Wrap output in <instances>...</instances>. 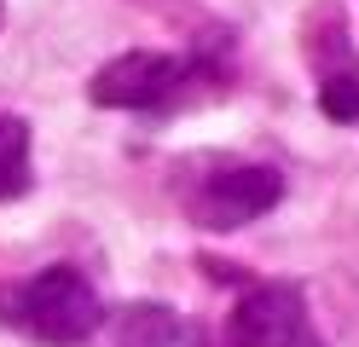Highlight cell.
<instances>
[{
  "label": "cell",
  "mask_w": 359,
  "mask_h": 347,
  "mask_svg": "<svg viewBox=\"0 0 359 347\" xmlns=\"http://www.w3.org/2000/svg\"><path fill=\"white\" fill-rule=\"evenodd\" d=\"M0 318L12 330H24L29 341L47 347H81L99 336L104 324V301L76 266H47L24 278L18 290H0Z\"/></svg>",
  "instance_id": "obj_1"
},
{
  "label": "cell",
  "mask_w": 359,
  "mask_h": 347,
  "mask_svg": "<svg viewBox=\"0 0 359 347\" xmlns=\"http://www.w3.org/2000/svg\"><path fill=\"white\" fill-rule=\"evenodd\" d=\"M232 347H319L296 284H250L226 318Z\"/></svg>",
  "instance_id": "obj_2"
},
{
  "label": "cell",
  "mask_w": 359,
  "mask_h": 347,
  "mask_svg": "<svg viewBox=\"0 0 359 347\" xmlns=\"http://www.w3.org/2000/svg\"><path fill=\"white\" fill-rule=\"evenodd\" d=\"M29 191V128L18 116H0V203Z\"/></svg>",
  "instance_id": "obj_6"
},
{
  "label": "cell",
  "mask_w": 359,
  "mask_h": 347,
  "mask_svg": "<svg viewBox=\"0 0 359 347\" xmlns=\"http://www.w3.org/2000/svg\"><path fill=\"white\" fill-rule=\"evenodd\" d=\"M319 104L330 122H359V76H330L319 87Z\"/></svg>",
  "instance_id": "obj_7"
},
{
  "label": "cell",
  "mask_w": 359,
  "mask_h": 347,
  "mask_svg": "<svg viewBox=\"0 0 359 347\" xmlns=\"http://www.w3.org/2000/svg\"><path fill=\"white\" fill-rule=\"evenodd\" d=\"M99 336H104V347H174L180 318L168 307H156V301H133V307L99 324Z\"/></svg>",
  "instance_id": "obj_5"
},
{
  "label": "cell",
  "mask_w": 359,
  "mask_h": 347,
  "mask_svg": "<svg viewBox=\"0 0 359 347\" xmlns=\"http://www.w3.org/2000/svg\"><path fill=\"white\" fill-rule=\"evenodd\" d=\"M284 197V179L278 168H226V174H215L203 191H197L191 203V220L203 226V231H238V226H250L261 220L266 208H278Z\"/></svg>",
  "instance_id": "obj_4"
},
{
  "label": "cell",
  "mask_w": 359,
  "mask_h": 347,
  "mask_svg": "<svg viewBox=\"0 0 359 347\" xmlns=\"http://www.w3.org/2000/svg\"><path fill=\"white\" fill-rule=\"evenodd\" d=\"M180 81H186V64L168 58V53H122L99 64V76L87 81V93H93V104L104 110H156L168 104Z\"/></svg>",
  "instance_id": "obj_3"
}]
</instances>
